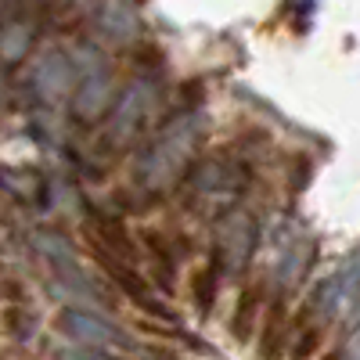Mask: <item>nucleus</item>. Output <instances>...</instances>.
<instances>
[{
  "label": "nucleus",
  "instance_id": "1",
  "mask_svg": "<svg viewBox=\"0 0 360 360\" xmlns=\"http://www.w3.org/2000/svg\"><path fill=\"white\" fill-rule=\"evenodd\" d=\"M205 137L202 112H176L159 127V134L144 144V152L137 159V184L144 191H166L173 184H184V176L195 166V152Z\"/></svg>",
  "mask_w": 360,
  "mask_h": 360
},
{
  "label": "nucleus",
  "instance_id": "2",
  "mask_svg": "<svg viewBox=\"0 0 360 360\" xmlns=\"http://www.w3.org/2000/svg\"><path fill=\"white\" fill-rule=\"evenodd\" d=\"M249 162L238 155H209L205 162H195L191 173L184 176V191H188V209L202 217L224 220L234 213L249 188Z\"/></svg>",
  "mask_w": 360,
  "mask_h": 360
},
{
  "label": "nucleus",
  "instance_id": "3",
  "mask_svg": "<svg viewBox=\"0 0 360 360\" xmlns=\"http://www.w3.org/2000/svg\"><path fill=\"white\" fill-rule=\"evenodd\" d=\"M162 112V83L155 76L141 72L137 79H130L123 90L115 94L112 112H108V144L115 148H130L144 137V130L159 119Z\"/></svg>",
  "mask_w": 360,
  "mask_h": 360
},
{
  "label": "nucleus",
  "instance_id": "4",
  "mask_svg": "<svg viewBox=\"0 0 360 360\" xmlns=\"http://www.w3.org/2000/svg\"><path fill=\"white\" fill-rule=\"evenodd\" d=\"M72 69H76L72 112H76L79 123H98V119H105V112H112L115 72L98 47H79L72 54Z\"/></svg>",
  "mask_w": 360,
  "mask_h": 360
},
{
  "label": "nucleus",
  "instance_id": "5",
  "mask_svg": "<svg viewBox=\"0 0 360 360\" xmlns=\"http://www.w3.org/2000/svg\"><path fill=\"white\" fill-rule=\"evenodd\" d=\"M33 245L40 249V256L47 259L51 274H54V292H65L76 299V307L90 310L94 303H105V295L94 288V278L83 270L79 256H76V245L69 242L65 234L58 231H37L33 234Z\"/></svg>",
  "mask_w": 360,
  "mask_h": 360
},
{
  "label": "nucleus",
  "instance_id": "6",
  "mask_svg": "<svg viewBox=\"0 0 360 360\" xmlns=\"http://www.w3.org/2000/svg\"><path fill=\"white\" fill-rule=\"evenodd\" d=\"M356 307H360V249H353L339 263V270H332L324 281L314 285L303 314H310V321L324 328L349 317Z\"/></svg>",
  "mask_w": 360,
  "mask_h": 360
},
{
  "label": "nucleus",
  "instance_id": "7",
  "mask_svg": "<svg viewBox=\"0 0 360 360\" xmlns=\"http://www.w3.org/2000/svg\"><path fill=\"white\" fill-rule=\"evenodd\" d=\"M217 245L213 252L220 256V266H224V274L231 278H242L249 263H252V252L259 245V220L249 213V209L238 205L234 213H227L224 220H217Z\"/></svg>",
  "mask_w": 360,
  "mask_h": 360
},
{
  "label": "nucleus",
  "instance_id": "8",
  "mask_svg": "<svg viewBox=\"0 0 360 360\" xmlns=\"http://www.w3.org/2000/svg\"><path fill=\"white\" fill-rule=\"evenodd\" d=\"M58 328L72 346H86V349H134L137 342L130 339L127 328H119L115 321H108L98 310H83V307H65L58 314Z\"/></svg>",
  "mask_w": 360,
  "mask_h": 360
},
{
  "label": "nucleus",
  "instance_id": "9",
  "mask_svg": "<svg viewBox=\"0 0 360 360\" xmlns=\"http://www.w3.org/2000/svg\"><path fill=\"white\" fill-rule=\"evenodd\" d=\"M33 83L40 90V98L44 101H62L65 94H72V86H76V69H72V54L65 51H44L37 58V69H33Z\"/></svg>",
  "mask_w": 360,
  "mask_h": 360
},
{
  "label": "nucleus",
  "instance_id": "10",
  "mask_svg": "<svg viewBox=\"0 0 360 360\" xmlns=\"http://www.w3.org/2000/svg\"><path fill=\"white\" fill-rule=\"evenodd\" d=\"M292 317L285 295H278L274 303L263 310V328H259V360H281L292 346Z\"/></svg>",
  "mask_w": 360,
  "mask_h": 360
},
{
  "label": "nucleus",
  "instance_id": "11",
  "mask_svg": "<svg viewBox=\"0 0 360 360\" xmlns=\"http://www.w3.org/2000/svg\"><path fill=\"white\" fill-rule=\"evenodd\" d=\"M263 310H266V288H263V281H249L238 292V303H234V314H231V339L238 346L252 342L256 324L263 321Z\"/></svg>",
  "mask_w": 360,
  "mask_h": 360
},
{
  "label": "nucleus",
  "instance_id": "12",
  "mask_svg": "<svg viewBox=\"0 0 360 360\" xmlns=\"http://www.w3.org/2000/svg\"><path fill=\"white\" fill-rule=\"evenodd\" d=\"M220 281H224V266H220V256L217 252L191 270V281L188 285H191V303H195L198 317H213L217 299H220Z\"/></svg>",
  "mask_w": 360,
  "mask_h": 360
},
{
  "label": "nucleus",
  "instance_id": "13",
  "mask_svg": "<svg viewBox=\"0 0 360 360\" xmlns=\"http://www.w3.org/2000/svg\"><path fill=\"white\" fill-rule=\"evenodd\" d=\"M94 15H98L101 37H108L115 44H130L137 37V22H141V11L137 8H130V4H105Z\"/></svg>",
  "mask_w": 360,
  "mask_h": 360
},
{
  "label": "nucleus",
  "instance_id": "14",
  "mask_svg": "<svg viewBox=\"0 0 360 360\" xmlns=\"http://www.w3.org/2000/svg\"><path fill=\"white\" fill-rule=\"evenodd\" d=\"M33 40H37V33L25 18H8L0 25V58L4 62H22L29 47H33Z\"/></svg>",
  "mask_w": 360,
  "mask_h": 360
},
{
  "label": "nucleus",
  "instance_id": "15",
  "mask_svg": "<svg viewBox=\"0 0 360 360\" xmlns=\"http://www.w3.org/2000/svg\"><path fill=\"white\" fill-rule=\"evenodd\" d=\"M321 332L324 328L314 324L310 317L303 321V328L299 332H292V346H288V360H310L317 349H321Z\"/></svg>",
  "mask_w": 360,
  "mask_h": 360
},
{
  "label": "nucleus",
  "instance_id": "16",
  "mask_svg": "<svg viewBox=\"0 0 360 360\" xmlns=\"http://www.w3.org/2000/svg\"><path fill=\"white\" fill-rule=\"evenodd\" d=\"M54 360H127V356H119V353H108V349H86V346H58L54 349Z\"/></svg>",
  "mask_w": 360,
  "mask_h": 360
},
{
  "label": "nucleus",
  "instance_id": "17",
  "mask_svg": "<svg viewBox=\"0 0 360 360\" xmlns=\"http://www.w3.org/2000/svg\"><path fill=\"white\" fill-rule=\"evenodd\" d=\"M4 324H8V332H11V335H18V339H29V335L37 332V317L29 314V310H18V307H11V310H8Z\"/></svg>",
  "mask_w": 360,
  "mask_h": 360
},
{
  "label": "nucleus",
  "instance_id": "18",
  "mask_svg": "<svg viewBox=\"0 0 360 360\" xmlns=\"http://www.w3.org/2000/svg\"><path fill=\"white\" fill-rule=\"evenodd\" d=\"M339 356L342 360H360V321H356V328L349 332V339H346V346H342Z\"/></svg>",
  "mask_w": 360,
  "mask_h": 360
},
{
  "label": "nucleus",
  "instance_id": "19",
  "mask_svg": "<svg viewBox=\"0 0 360 360\" xmlns=\"http://www.w3.org/2000/svg\"><path fill=\"white\" fill-rule=\"evenodd\" d=\"M144 360H176V353H169V349H162V346H134Z\"/></svg>",
  "mask_w": 360,
  "mask_h": 360
}]
</instances>
